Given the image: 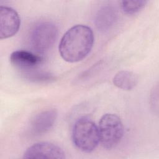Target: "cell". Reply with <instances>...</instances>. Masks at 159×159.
Returning a JSON list of instances; mask_svg holds the SVG:
<instances>
[{"mask_svg": "<svg viewBox=\"0 0 159 159\" xmlns=\"http://www.w3.org/2000/svg\"><path fill=\"white\" fill-rule=\"evenodd\" d=\"M58 35L57 27L49 21L36 24L31 31L30 42L32 48L38 52H44L52 48Z\"/></svg>", "mask_w": 159, "mask_h": 159, "instance_id": "4", "label": "cell"}, {"mask_svg": "<svg viewBox=\"0 0 159 159\" xmlns=\"http://www.w3.org/2000/svg\"><path fill=\"white\" fill-rule=\"evenodd\" d=\"M117 17L116 9L112 6H105L99 9L94 22L99 30L104 32L112 27L117 20Z\"/></svg>", "mask_w": 159, "mask_h": 159, "instance_id": "9", "label": "cell"}, {"mask_svg": "<svg viewBox=\"0 0 159 159\" xmlns=\"http://www.w3.org/2000/svg\"><path fill=\"white\" fill-rule=\"evenodd\" d=\"M24 75L27 80L32 81L34 82L45 83L54 80V77L48 73L34 71V70L24 71Z\"/></svg>", "mask_w": 159, "mask_h": 159, "instance_id": "12", "label": "cell"}, {"mask_svg": "<svg viewBox=\"0 0 159 159\" xmlns=\"http://www.w3.org/2000/svg\"><path fill=\"white\" fill-rule=\"evenodd\" d=\"M94 43L92 29L85 25L77 24L69 29L60 40L58 50L66 61L75 63L86 58Z\"/></svg>", "mask_w": 159, "mask_h": 159, "instance_id": "1", "label": "cell"}, {"mask_svg": "<svg viewBox=\"0 0 159 159\" xmlns=\"http://www.w3.org/2000/svg\"><path fill=\"white\" fill-rule=\"evenodd\" d=\"M10 61L16 67L27 71L35 69L43 61L41 57L26 50H16L10 55Z\"/></svg>", "mask_w": 159, "mask_h": 159, "instance_id": "8", "label": "cell"}, {"mask_svg": "<svg viewBox=\"0 0 159 159\" xmlns=\"http://www.w3.org/2000/svg\"><path fill=\"white\" fill-rule=\"evenodd\" d=\"M98 130L99 142L107 150L117 147L124 134V127L120 117L112 113L105 114L101 117Z\"/></svg>", "mask_w": 159, "mask_h": 159, "instance_id": "2", "label": "cell"}, {"mask_svg": "<svg viewBox=\"0 0 159 159\" xmlns=\"http://www.w3.org/2000/svg\"><path fill=\"white\" fill-rule=\"evenodd\" d=\"M66 158L65 152L59 146L47 142L36 143L28 147L23 154V158Z\"/></svg>", "mask_w": 159, "mask_h": 159, "instance_id": "5", "label": "cell"}, {"mask_svg": "<svg viewBox=\"0 0 159 159\" xmlns=\"http://www.w3.org/2000/svg\"><path fill=\"white\" fill-rule=\"evenodd\" d=\"M71 137L76 147L85 153L94 150L99 142L98 127L88 119H80L75 122Z\"/></svg>", "mask_w": 159, "mask_h": 159, "instance_id": "3", "label": "cell"}, {"mask_svg": "<svg viewBox=\"0 0 159 159\" xmlns=\"http://www.w3.org/2000/svg\"><path fill=\"white\" fill-rule=\"evenodd\" d=\"M57 117V112L53 109H47L37 114L32 120L30 130L34 135L43 134L53 126Z\"/></svg>", "mask_w": 159, "mask_h": 159, "instance_id": "7", "label": "cell"}, {"mask_svg": "<svg viewBox=\"0 0 159 159\" xmlns=\"http://www.w3.org/2000/svg\"><path fill=\"white\" fill-rule=\"evenodd\" d=\"M148 2L147 1H122L120 7L122 11L127 14H134L141 11Z\"/></svg>", "mask_w": 159, "mask_h": 159, "instance_id": "11", "label": "cell"}, {"mask_svg": "<svg viewBox=\"0 0 159 159\" xmlns=\"http://www.w3.org/2000/svg\"><path fill=\"white\" fill-rule=\"evenodd\" d=\"M20 19L18 13L8 6L0 7V39L11 37L18 32Z\"/></svg>", "mask_w": 159, "mask_h": 159, "instance_id": "6", "label": "cell"}, {"mask_svg": "<svg viewBox=\"0 0 159 159\" xmlns=\"http://www.w3.org/2000/svg\"><path fill=\"white\" fill-rule=\"evenodd\" d=\"M139 76L134 72L122 70L117 73L112 78L113 84L123 90H132L138 84Z\"/></svg>", "mask_w": 159, "mask_h": 159, "instance_id": "10", "label": "cell"}]
</instances>
